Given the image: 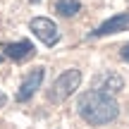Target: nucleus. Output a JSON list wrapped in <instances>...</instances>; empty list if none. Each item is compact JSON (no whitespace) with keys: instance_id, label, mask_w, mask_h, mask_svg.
<instances>
[{"instance_id":"0eeeda50","label":"nucleus","mask_w":129,"mask_h":129,"mask_svg":"<svg viewBox=\"0 0 129 129\" xmlns=\"http://www.w3.org/2000/svg\"><path fill=\"white\" fill-rule=\"evenodd\" d=\"M3 55L10 57L14 62H24L34 55V43L31 41H14V43H5L3 46Z\"/></svg>"},{"instance_id":"423d86ee","label":"nucleus","mask_w":129,"mask_h":129,"mask_svg":"<svg viewBox=\"0 0 129 129\" xmlns=\"http://www.w3.org/2000/svg\"><path fill=\"white\" fill-rule=\"evenodd\" d=\"M124 88V79L115 72H103L98 77H93V91H101V93H108V96H115Z\"/></svg>"},{"instance_id":"39448f33","label":"nucleus","mask_w":129,"mask_h":129,"mask_svg":"<svg viewBox=\"0 0 129 129\" xmlns=\"http://www.w3.org/2000/svg\"><path fill=\"white\" fill-rule=\"evenodd\" d=\"M120 31H129V12L115 14V17L105 19L98 29H93L88 36L91 38H101V36H110V34H120Z\"/></svg>"},{"instance_id":"6e6552de","label":"nucleus","mask_w":129,"mask_h":129,"mask_svg":"<svg viewBox=\"0 0 129 129\" xmlns=\"http://www.w3.org/2000/svg\"><path fill=\"white\" fill-rule=\"evenodd\" d=\"M79 10H81V3L79 0H57L55 3V12L62 14V17H74Z\"/></svg>"},{"instance_id":"f8f14e48","label":"nucleus","mask_w":129,"mask_h":129,"mask_svg":"<svg viewBox=\"0 0 129 129\" xmlns=\"http://www.w3.org/2000/svg\"><path fill=\"white\" fill-rule=\"evenodd\" d=\"M0 60H3V57H0Z\"/></svg>"},{"instance_id":"7ed1b4c3","label":"nucleus","mask_w":129,"mask_h":129,"mask_svg":"<svg viewBox=\"0 0 129 129\" xmlns=\"http://www.w3.org/2000/svg\"><path fill=\"white\" fill-rule=\"evenodd\" d=\"M29 29H31V34L41 43H46V46H55V43L60 41V31H57L55 22L48 19V17H34L31 22H29Z\"/></svg>"},{"instance_id":"9d476101","label":"nucleus","mask_w":129,"mask_h":129,"mask_svg":"<svg viewBox=\"0 0 129 129\" xmlns=\"http://www.w3.org/2000/svg\"><path fill=\"white\" fill-rule=\"evenodd\" d=\"M5 103H7V96H5V93H3V91H0V108H3V105H5Z\"/></svg>"},{"instance_id":"f03ea898","label":"nucleus","mask_w":129,"mask_h":129,"mask_svg":"<svg viewBox=\"0 0 129 129\" xmlns=\"http://www.w3.org/2000/svg\"><path fill=\"white\" fill-rule=\"evenodd\" d=\"M81 84V69H64L60 77L48 88V101L50 103H64L69 96H74Z\"/></svg>"},{"instance_id":"f257e3e1","label":"nucleus","mask_w":129,"mask_h":129,"mask_svg":"<svg viewBox=\"0 0 129 129\" xmlns=\"http://www.w3.org/2000/svg\"><path fill=\"white\" fill-rule=\"evenodd\" d=\"M77 112L84 122H88L91 127H103L117 120L120 115V105H117L115 96H108L101 91H86L79 96L77 101Z\"/></svg>"},{"instance_id":"1a4fd4ad","label":"nucleus","mask_w":129,"mask_h":129,"mask_svg":"<svg viewBox=\"0 0 129 129\" xmlns=\"http://www.w3.org/2000/svg\"><path fill=\"white\" fill-rule=\"evenodd\" d=\"M120 55H122V60H124V62H129V43H124V46H122Z\"/></svg>"},{"instance_id":"9b49d317","label":"nucleus","mask_w":129,"mask_h":129,"mask_svg":"<svg viewBox=\"0 0 129 129\" xmlns=\"http://www.w3.org/2000/svg\"><path fill=\"white\" fill-rule=\"evenodd\" d=\"M29 3H41V0H29Z\"/></svg>"},{"instance_id":"20e7f679","label":"nucleus","mask_w":129,"mask_h":129,"mask_svg":"<svg viewBox=\"0 0 129 129\" xmlns=\"http://www.w3.org/2000/svg\"><path fill=\"white\" fill-rule=\"evenodd\" d=\"M43 79H46V69H43V67L31 69V72L24 77V81L19 84V88H17V103H26V101H31L34 93L41 88Z\"/></svg>"}]
</instances>
